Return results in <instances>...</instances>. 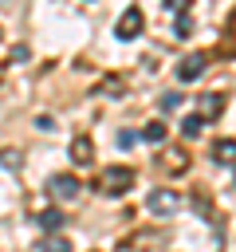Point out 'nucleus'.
<instances>
[{
  "instance_id": "obj_10",
  "label": "nucleus",
  "mask_w": 236,
  "mask_h": 252,
  "mask_svg": "<svg viewBox=\"0 0 236 252\" xmlns=\"http://www.w3.org/2000/svg\"><path fill=\"white\" fill-rule=\"evenodd\" d=\"M39 224H43V232L55 236V228L63 224V213H59V209H43V213H39Z\"/></svg>"
},
{
  "instance_id": "obj_8",
  "label": "nucleus",
  "mask_w": 236,
  "mask_h": 252,
  "mask_svg": "<svg viewBox=\"0 0 236 252\" xmlns=\"http://www.w3.org/2000/svg\"><path fill=\"white\" fill-rule=\"evenodd\" d=\"M220 110H224V98H220V94H205V98H201V118H205V122L216 118Z\"/></svg>"
},
{
  "instance_id": "obj_4",
  "label": "nucleus",
  "mask_w": 236,
  "mask_h": 252,
  "mask_svg": "<svg viewBox=\"0 0 236 252\" xmlns=\"http://www.w3.org/2000/svg\"><path fill=\"white\" fill-rule=\"evenodd\" d=\"M47 189H51L59 201H79V193H83V185H79L75 173H51V177H47Z\"/></svg>"
},
{
  "instance_id": "obj_6",
  "label": "nucleus",
  "mask_w": 236,
  "mask_h": 252,
  "mask_svg": "<svg viewBox=\"0 0 236 252\" xmlns=\"http://www.w3.org/2000/svg\"><path fill=\"white\" fill-rule=\"evenodd\" d=\"M212 161L216 165H236V138H216L212 142Z\"/></svg>"
},
{
  "instance_id": "obj_9",
  "label": "nucleus",
  "mask_w": 236,
  "mask_h": 252,
  "mask_svg": "<svg viewBox=\"0 0 236 252\" xmlns=\"http://www.w3.org/2000/svg\"><path fill=\"white\" fill-rule=\"evenodd\" d=\"M165 169H173V173H185V169H189V158H185V150H169V154H165Z\"/></svg>"
},
{
  "instance_id": "obj_11",
  "label": "nucleus",
  "mask_w": 236,
  "mask_h": 252,
  "mask_svg": "<svg viewBox=\"0 0 236 252\" xmlns=\"http://www.w3.org/2000/svg\"><path fill=\"white\" fill-rule=\"evenodd\" d=\"M201 130H205V118H201V114H189V118L181 122V134H185V138H197Z\"/></svg>"
},
{
  "instance_id": "obj_14",
  "label": "nucleus",
  "mask_w": 236,
  "mask_h": 252,
  "mask_svg": "<svg viewBox=\"0 0 236 252\" xmlns=\"http://www.w3.org/2000/svg\"><path fill=\"white\" fill-rule=\"evenodd\" d=\"M43 252H71V240L67 236H47L43 240Z\"/></svg>"
},
{
  "instance_id": "obj_1",
  "label": "nucleus",
  "mask_w": 236,
  "mask_h": 252,
  "mask_svg": "<svg viewBox=\"0 0 236 252\" xmlns=\"http://www.w3.org/2000/svg\"><path fill=\"white\" fill-rule=\"evenodd\" d=\"M130 185H134V169L130 165H110V169L98 173V193L102 197H122V193H130Z\"/></svg>"
},
{
  "instance_id": "obj_2",
  "label": "nucleus",
  "mask_w": 236,
  "mask_h": 252,
  "mask_svg": "<svg viewBox=\"0 0 236 252\" xmlns=\"http://www.w3.org/2000/svg\"><path fill=\"white\" fill-rule=\"evenodd\" d=\"M142 28H146V16H142L138 4H130V8H122L118 24H114V35H118V39H138Z\"/></svg>"
},
{
  "instance_id": "obj_13",
  "label": "nucleus",
  "mask_w": 236,
  "mask_h": 252,
  "mask_svg": "<svg viewBox=\"0 0 236 252\" xmlns=\"http://www.w3.org/2000/svg\"><path fill=\"white\" fill-rule=\"evenodd\" d=\"M142 138H146V142H161V138H165V126H161V122H146V126H142Z\"/></svg>"
},
{
  "instance_id": "obj_15",
  "label": "nucleus",
  "mask_w": 236,
  "mask_h": 252,
  "mask_svg": "<svg viewBox=\"0 0 236 252\" xmlns=\"http://www.w3.org/2000/svg\"><path fill=\"white\" fill-rule=\"evenodd\" d=\"M177 106H181V94L177 91H165L161 94V110H177Z\"/></svg>"
},
{
  "instance_id": "obj_5",
  "label": "nucleus",
  "mask_w": 236,
  "mask_h": 252,
  "mask_svg": "<svg viewBox=\"0 0 236 252\" xmlns=\"http://www.w3.org/2000/svg\"><path fill=\"white\" fill-rule=\"evenodd\" d=\"M205 67H208L205 51H193V55H185V59L177 63V79H181V83H197V79L205 75Z\"/></svg>"
},
{
  "instance_id": "obj_7",
  "label": "nucleus",
  "mask_w": 236,
  "mask_h": 252,
  "mask_svg": "<svg viewBox=\"0 0 236 252\" xmlns=\"http://www.w3.org/2000/svg\"><path fill=\"white\" fill-rule=\"evenodd\" d=\"M71 158H75L79 165H90V161H94V142H90L87 134H79V138L71 142Z\"/></svg>"
},
{
  "instance_id": "obj_3",
  "label": "nucleus",
  "mask_w": 236,
  "mask_h": 252,
  "mask_svg": "<svg viewBox=\"0 0 236 252\" xmlns=\"http://www.w3.org/2000/svg\"><path fill=\"white\" fill-rule=\"evenodd\" d=\"M146 209H149L153 217H169V213L181 209V193H173V189H153V193L146 197Z\"/></svg>"
},
{
  "instance_id": "obj_12",
  "label": "nucleus",
  "mask_w": 236,
  "mask_h": 252,
  "mask_svg": "<svg viewBox=\"0 0 236 252\" xmlns=\"http://www.w3.org/2000/svg\"><path fill=\"white\" fill-rule=\"evenodd\" d=\"M0 165H4V169H20V165H24V154H20V150H0Z\"/></svg>"
},
{
  "instance_id": "obj_16",
  "label": "nucleus",
  "mask_w": 236,
  "mask_h": 252,
  "mask_svg": "<svg viewBox=\"0 0 236 252\" xmlns=\"http://www.w3.org/2000/svg\"><path fill=\"white\" fill-rule=\"evenodd\" d=\"M189 35V12H177V39Z\"/></svg>"
},
{
  "instance_id": "obj_17",
  "label": "nucleus",
  "mask_w": 236,
  "mask_h": 252,
  "mask_svg": "<svg viewBox=\"0 0 236 252\" xmlns=\"http://www.w3.org/2000/svg\"><path fill=\"white\" fill-rule=\"evenodd\" d=\"M35 126H39V130H55V118H47V114H39V118H35Z\"/></svg>"
}]
</instances>
